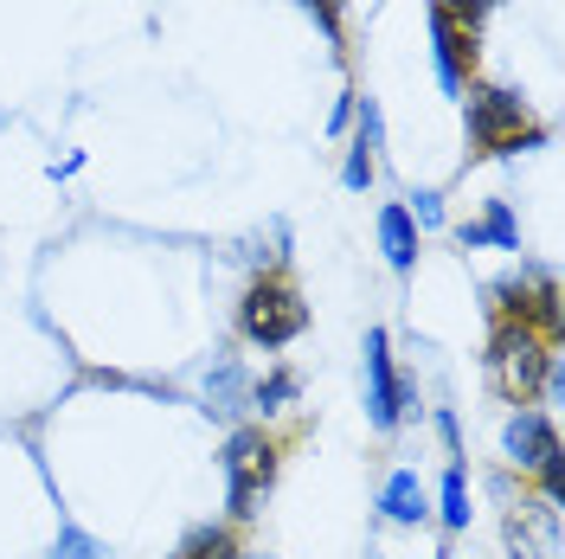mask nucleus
<instances>
[{
    "label": "nucleus",
    "mask_w": 565,
    "mask_h": 559,
    "mask_svg": "<svg viewBox=\"0 0 565 559\" xmlns=\"http://www.w3.org/2000/svg\"><path fill=\"white\" fill-rule=\"evenodd\" d=\"M353 116H360V148H380V104H373V97H360Z\"/></svg>",
    "instance_id": "nucleus-17"
},
{
    "label": "nucleus",
    "mask_w": 565,
    "mask_h": 559,
    "mask_svg": "<svg viewBox=\"0 0 565 559\" xmlns=\"http://www.w3.org/2000/svg\"><path fill=\"white\" fill-rule=\"evenodd\" d=\"M238 328H245L250 348H282V341H296L302 328H309V303L296 296V283L289 277H264L245 289V303H238Z\"/></svg>",
    "instance_id": "nucleus-2"
},
{
    "label": "nucleus",
    "mask_w": 565,
    "mask_h": 559,
    "mask_svg": "<svg viewBox=\"0 0 565 559\" xmlns=\"http://www.w3.org/2000/svg\"><path fill=\"white\" fill-rule=\"evenodd\" d=\"M366 405H373V431H392L405 419V386L392 373V354H386V328L366 335Z\"/></svg>",
    "instance_id": "nucleus-5"
},
{
    "label": "nucleus",
    "mask_w": 565,
    "mask_h": 559,
    "mask_svg": "<svg viewBox=\"0 0 565 559\" xmlns=\"http://www.w3.org/2000/svg\"><path fill=\"white\" fill-rule=\"evenodd\" d=\"M546 367H553V348H546V335L527 328V321H501L489 341V380L494 392L508 399V405H521L527 412L533 392L546 386Z\"/></svg>",
    "instance_id": "nucleus-1"
},
{
    "label": "nucleus",
    "mask_w": 565,
    "mask_h": 559,
    "mask_svg": "<svg viewBox=\"0 0 565 559\" xmlns=\"http://www.w3.org/2000/svg\"><path fill=\"white\" fill-rule=\"evenodd\" d=\"M501 444H508V456H514L521 470H540L546 456L559 451V431H553V419H546V412H521V419H508Z\"/></svg>",
    "instance_id": "nucleus-7"
},
{
    "label": "nucleus",
    "mask_w": 565,
    "mask_h": 559,
    "mask_svg": "<svg viewBox=\"0 0 565 559\" xmlns=\"http://www.w3.org/2000/svg\"><path fill=\"white\" fill-rule=\"evenodd\" d=\"M469 141H476L482 155H514V148L546 141V123H540L514 91H476V97H469Z\"/></svg>",
    "instance_id": "nucleus-3"
},
{
    "label": "nucleus",
    "mask_w": 565,
    "mask_h": 559,
    "mask_svg": "<svg viewBox=\"0 0 565 559\" xmlns=\"http://www.w3.org/2000/svg\"><path fill=\"white\" fill-rule=\"evenodd\" d=\"M508 553L514 559H553L559 553V508L527 502L521 515H508Z\"/></svg>",
    "instance_id": "nucleus-6"
},
{
    "label": "nucleus",
    "mask_w": 565,
    "mask_h": 559,
    "mask_svg": "<svg viewBox=\"0 0 565 559\" xmlns=\"http://www.w3.org/2000/svg\"><path fill=\"white\" fill-rule=\"evenodd\" d=\"M380 515L398 527H418L424 515H430V502H424V483L412 476V470H392L386 489H380Z\"/></svg>",
    "instance_id": "nucleus-9"
},
{
    "label": "nucleus",
    "mask_w": 565,
    "mask_h": 559,
    "mask_svg": "<svg viewBox=\"0 0 565 559\" xmlns=\"http://www.w3.org/2000/svg\"><path fill=\"white\" fill-rule=\"evenodd\" d=\"M444 527H450V534L469 527V483H462V463H450V476H444Z\"/></svg>",
    "instance_id": "nucleus-12"
},
{
    "label": "nucleus",
    "mask_w": 565,
    "mask_h": 559,
    "mask_svg": "<svg viewBox=\"0 0 565 559\" xmlns=\"http://www.w3.org/2000/svg\"><path fill=\"white\" fill-rule=\"evenodd\" d=\"M341 180H348L353 193H360V187H366V180H373V155H366V148H360V141H353V155H348V168H341Z\"/></svg>",
    "instance_id": "nucleus-16"
},
{
    "label": "nucleus",
    "mask_w": 565,
    "mask_h": 559,
    "mask_svg": "<svg viewBox=\"0 0 565 559\" xmlns=\"http://www.w3.org/2000/svg\"><path fill=\"white\" fill-rule=\"evenodd\" d=\"M282 399H296V373H270V380L257 386V405H264V412H277Z\"/></svg>",
    "instance_id": "nucleus-15"
},
{
    "label": "nucleus",
    "mask_w": 565,
    "mask_h": 559,
    "mask_svg": "<svg viewBox=\"0 0 565 559\" xmlns=\"http://www.w3.org/2000/svg\"><path fill=\"white\" fill-rule=\"evenodd\" d=\"M380 245H386V264L398 271V277L418 264V225H412V212H405V207L380 212Z\"/></svg>",
    "instance_id": "nucleus-10"
},
{
    "label": "nucleus",
    "mask_w": 565,
    "mask_h": 559,
    "mask_svg": "<svg viewBox=\"0 0 565 559\" xmlns=\"http://www.w3.org/2000/svg\"><path fill=\"white\" fill-rule=\"evenodd\" d=\"M430 39H437V77H444V91H462V71L476 65L469 27H457V20L437 7V13H430Z\"/></svg>",
    "instance_id": "nucleus-8"
},
{
    "label": "nucleus",
    "mask_w": 565,
    "mask_h": 559,
    "mask_svg": "<svg viewBox=\"0 0 565 559\" xmlns=\"http://www.w3.org/2000/svg\"><path fill=\"white\" fill-rule=\"evenodd\" d=\"M270 476H277V444L264 431H238L225 444V508H232V521L257 515V495L270 489Z\"/></svg>",
    "instance_id": "nucleus-4"
},
{
    "label": "nucleus",
    "mask_w": 565,
    "mask_h": 559,
    "mask_svg": "<svg viewBox=\"0 0 565 559\" xmlns=\"http://www.w3.org/2000/svg\"><path fill=\"white\" fill-rule=\"evenodd\" d=\"M225 553H232V534H225V527H200V534L180 547V559H225Z\"/></svg>",
    "instance_id": "nucleus-14"
},
{
    "label": "nucleus",
    "mask_w": 565,
    "mask_h": 559,
    "mask_svg": "<svg viewBox=\"0 0 565 559\" xmlns=\"http://www.w3.org/2000/svg\"><path fill=\"white\" fill-rule=\"evenodd\" d=\"M52 559H109V547L97 540V534H84V527H58Z\"/></svg>",
    "instance_id": "nucleus-13"
},
{
    "label": "nucleus",
    "mask_w": 565,
    "mask_h": 559,
    "mask_svg": "<svg viewBox=\"0 0 565 559\" xmlns=\"http://www.w3.org/2000/svg\"><path fill=\"white\" fill-rule=\"evenodd\" d=\"M462 245H494V251H521V225H514V212L508 200H489V212L476 219V225H462Z\"/></svg>",
    "instance_id": "nucleus-11"
},
{
    "label": "nucleus",
    "mask_w": 565,
    "mask_h": 559,
    "mask_svg": "<svg viewBox=\"0 0 565 559\" xmlns=\"http://www.w3.org/2000/svg\"><path fill=\"white\" fill-rule=\"evenodd\" d=\"M225 559H270V553H225Z\"/></svg>",
    "instance_id": "nucleus-19"
},
{
    "label": "nucleus",
    "mask_w": 565,
    "mask_h": 559,
    "mask_svg": "<svg viewBox=\"0 0 565 559\" xmlns=\"http://www.w3.org/2000/svg\"><path fill=\"white\" fill-rule=\"evenodd\" d=\"M412 225H444V207H437V193H418V212H412Z\"/></svg>",
    "instance_id": "nucleus-18"
}]
</instances>
